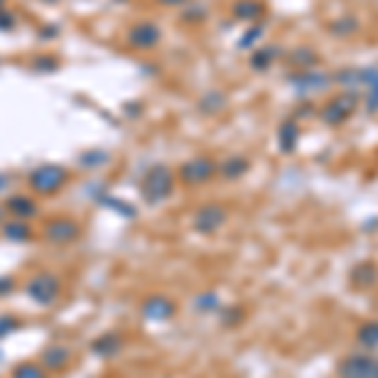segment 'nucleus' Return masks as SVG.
<instances>
[{
	"mask_svg": "<svg viewBox=\"0 0 378 378\" xmlns=\"http://www.w3.org/2000/svg\"><path fill=\"white\" fill-rule=\"evenodd\" d=\"M33 66H36V71H56L58 61L53 56H40V58H36V61H33Z\"/></svg>",
	"mask_w": 378,
	"mask_h": 378,
	"instance_id": "obj_33",
	"label": "nucleus"
},
{
	"mask_svg": "<svg viewBox=\"0 0 378 378\" xmlns=\"http://www.w3.org/2000/svg\"><path fill=\"white\" fill-rule=\"evenodd\" d=\"M68 182V169L61 167V164H40L31 172L28 184L36 195H56L58 189Z\"/></svg>",
	"mask_w": 378,
	"mask_h": 378,
	"instance_id": "obj_2",
	"label": "nucleus"
},
{
	"mask_svg": "<svg viewBox=\"0 0 378 378\" xmlns=\"http://www.w3.org/2000/svg\"><path fill=\"white\" fill-rule=\"evenodd\" d=\"M283 50H280V45H262V48H255L250 56V66L255 68V71H267V68L273 66L275 58L280 56Z\"/></svg>",
	"mask_w": 378,
	"mask_h": 378,
	"instance_id": "obj_19",
	"label": "nucleus"
},
{
	"mask_svg": "<svg viewBox=\"0 0 378 378\" xmlns=\"http://www.w3.org/2000/svg\"><path fill=\"white\" fill-rule=\"evenodd\" d=\"M290 61L295 63V68H298V71H308V68H313L318 63V53H315V50L308 48V45H303V48H295L293 50Z\"/></svg>",
	"mask_w": 378,
	"mask_h": 378,
	"instance_id": "obj_24",
	"label": "nucleus"
},
{
	"mask_svg": "<svg viewBox=\"0 0 378 378\" xmlns=\"http://www.w3.org/2000/svg\"><path fill=\"white\" fill-rule=\"evenodd\" d=\"M139 192H141V200L149 207L167 202L174 192V172L167 164H156V167L146 169V174L139 182Z\"/></svg>",
	"mask_w": 378,
	"mask_h": 378,
	"instance_id": "obj_1",
	"label": "nucleus"
},
{
	"mask_svg": "<svg viewBox=\"0 0 378 378\" xmlns=\"http://www.w3.org/2000/svg\"><path fill=\"white\" fill-rule=\"evenodd\" d=\"M16 290V280L11 275H0V298H6Z\"/></svg>",
	"mask_w": 378,
	"mask_h": 378,
	"instance_id": "obj_35",
	"label": "nucleus"
},
{
	"mask_svg": "<svg viewBox=\"0 0 378 378\" xmlns=\"http://www.w3.org/2000/svg\"><path fill=\"white\" fill-rule=\"evenodd\" d=\"M3 217H6V207H0V225H3Z\"/></svg>",
	"mask_w": 378,
	"mask_h": 378,
	"instance_id": "obj_38",
	"label": "nucleus"
},
{
	"mask_svg": "<svg viewBox=\"0 0 378 378\" xmlns=\"http://www.w3.org/2000/svg\"><path fill=\"white\" fill-rule=\"evenodd\" d=\"M215 174H217V164L210 156H195V159L184 161L179 167V179L187 187H200V184L210 182Z\"/></svg>",
	"mask_w": 378,
	"mask_h": 378,
	"instance_id": "obj_6",
	"label": "nucleus"
},
{
	"mask_svg": "<svg viewBox=\"0 0 378 378\" xmlns=\"http://www.w3.org/2000/svg\"><path fill=\"white\" fill-rule=\"evenodd\" d=\"M91 350H94V356L114 358L124 350V338L119 333H114V330H109V333L99 335V338L91 343Z\"/></svg>",
	"mask_w": 378,
	"mask_h": 378,
	"instance_id": "obj_13",
	"label": "nucleus"
},
{
	"mask_svg": "<svg viewBox=\"0 0 378 378\" xmlns=\"http://www.w3.org/2000/svg\"><path fill=\"white\" fill-rule=\"evenodd\" d=\"M192 308H195V313H205V315H212V313L222 310V298H220L215 290H205V293H200L195 301H192Z\"/></svg>",
	"mask_w": 378,
	"mask_h": 378,
	"instance_id": "obj_20",
	"label": "nucleus"
},
{
	"mask_svg": "<svg viewBox=\"0 0 378 378\" xmlns=\"http://www.w3.org/2000/svg\"><path fill=\"white\" fill-rule=\"evenodd\" d=\"M220 320H222L225 325H234L237 320H242V308H239V306L225 308L222 306V310H220Z\"/></svg>",
	"mask_w": 378,
	"mask_h": 378,
	"instance_id": "obj_30",
	"label": "nucleus"
},
{
	"mask_svg": "<svg viewBox=\"0 0 378 378\" xmlns=\"http://www.w3.org/2000/svg\"><path fill=\"white\" fill-rule=\"evenodd\" d=\"M227 222V212L222 205H202L192 217V230L200 234H215Z\"/></svg>",
	"mask_w": 378,
	"mask_h": 378,
	"instance_id": "obj_7",
	"label": "nucleus"
},
{
	"mask_svg": "<svg viewBox=\"0 0 378 378\" xmlns=\"http://www.w3.org/2000/svg\"><path fill=\"white\" fill-rule=\"evenodd\" d=\"M356 340H358V345H363L366 350L378 348V320L361 323L356 330Z\"/></svg>",
	"mask_w": 378,
	"mask_h": 378,
	"instance_id": "obj_22",
	"label": "nucleus"
},
{
	"mask_svg": "<svg viewBox=\"0 0 378 378\" xmlns=\"http://www.w3.org/2000/svg\"><path fill=\"white\" fill-rule=\"evenodd\" d=\"M6 212L11 215V217L16 220H33L36 215H38V205H36L33 197L28 195H13L11 200L6 202Z\"/></svg>",
	"mask_w": 378,
	"mask_h": 378,
	"instance_id": "obj_12",
	"label": "nucleus"
},
{
	"mask_svg": "<svg viewBox=\"0 0 378 378\" xmlns=\"http://www.w3.org/2000/svg\"><path fill=\"white\" fill-rule=\"evenodd\" d=\"M96 202H99L101 207H109L112 212H117V215H124V217H136V210H134L129 202H122L117 200V197L106 195V192H101V195H96Z\"/></svg>",
	"mask_w": 378,
	"mask_h": 378,
	"instance_id": "obj_23",
	"label": "nucleus"
},
{
	"mask_svg": "<svg viewBox=\"0 0 378 378\" xmlns=\"http://www.w3.org/2000/svg\"><path fill=\"white\" fill-rule=\"evenodd\" d=\"M26 295H28L36 306H43V308L53 306V303L58 301V295H61V280L53 273H48V270L36 273L33 278L26 283Z\"/></svg>",
	"mask_w": 378,
	"mask_h": 378,
	"instance_id": "obj_4",
	"label": "nucleus"
},
{
	"mask_svg": "<svg viewBox=\"0 0 378 378\" xmlns=\"http://www.w3.org/2000/svg\"><path fill=\"white\" fill-rule=\"evenodd\" d=\"M338 378H378V356L368 350H356L343 356V361L335 368Z\"/></svg>",
	"mask_w": 378,
	"mask_h": 378,
	"instance_id": "obj_3",
	"label": "nucleus"
},
{
	"mask_svg": "<svg viewBox=\"0 0 378 378\" xmlns=\"http://www.w3.org/2000/svg\"><path fill=\"white\" fill-rule=\"evenodd\" d=\"M366 106L371 114L378 112V68L373 71L371 81H368V86H366Z\"/></svg>",
	"mask_w": 378,
	"mask_h": 378,
	"instance_id": "obj_28",
	"label": "nucleus"
},
{
	"mask_svg": "<svg viewBox=\"0 0 378 378\" xmlns=\"http://www.w3.org/2000/svg\"><path fill=\"white\" fill-rule=\"evenodd\" d=\"M290 84H293V89L301 96L320 94V91H325L330 84H333V76L318 71V68H308V71L293 73V76H290Z\"/></svg>",
	"mask_w": 378,
	"mask_h": 378,
	"instance_id": "obj_8",
	"label": "nucleus"
},
{
	"mask_svg": "<svg viewBox=\"0 0 378 378\" xmlns=\"http://www.w3.org/2000/svg\"><path fill=\"white\" fill-rule=\"evenodd\" d=\"M356 106H358L356 91H340V94H335L333 99L320 109V122L328 124V126H340V124L353 117Z\"/></svg>",
	"mask_w": 378,
	"mask_h": 378,
	"instance_id": "obj_5",
	"label": "nucleus"
},
{
	"mask_svg": "<svg viewBox=\"0 0 378 378\" xmlns=\"http://www.w3.org/2000/svg\"><path fill=\"white\" fill-rule=\"evenodd\" d=\"M3 6H6V0H0V8H3Z\"/></svg>",
	"mask_w": 378,
	"mask_h": 378,
	"instance_id": "obj_40",
	"label": "nucleus"
},
{
	"mask_svg": "<svg viewBox=\"0 0 378 378\" xmlns=\"http://www.w3.org/2000/svg\"><path fill=\"white\" fill-rule=\"evenodd\" d=\"M205 6H197V11H184V18H205Z\"/></svg>",
	"mask_w": 378,
	"mask_h": 378,
	"instance_id": "obj_36",
	"label": "nucleus"
},
{
	"mask_svg": "<svg viewBox=\"0 0 378 378\" xmlns=\"http://www.w3.org/2000/svg\"><path fill=\"white\" fill-rule=\"evenodd\" d=\"M265 13V6H262L260 0H237L232 6V16L237 21H257V18Z\"/></svg>",
	"mask_w": 378,
	"mask_h": 378,
	"instance_id": "obj_21",
	"label": "nucleus"
},
{
	"mask_svg": "<svg viewBox=\"0 0 378 378\" xmlns=\"http://www.w3.org/2000/svg\"><path fill=\"white\" fill-rule=\"evenodd\" d=\"M109 161V154L106 151H101V149H89V151H84V154L78 156V164L84 169H101Z\"/></svg>",
	"mask_w": 378,
	"mask_h": 378,
	"instance_id": "obj_25",
	"label": "nucleus"
},
{
	"mask_svg": "<svg viewBox=\"0 0 378 378\" xmlns=\"http://www.w3.org/2000/svg\"><path fill=\"white\" fill-rule=\"evenodd\" d=\"M298 141H301V126L295 122H285L278 129V146L283 154H293L298 149Z\"/></svg>",
	"mask_w": 378,
	"mask_h": 378,
	"instance_id": "obj_17",
	"label": "nucleus"
},
{
	"mask_svg": "<svg viewBox=\"0 0 378 378\" xmlns=\"http://www.w3.org/2000/svg\"><path fill=\"white\" fill-rule=\"evenodd\" d=\"M3 187H6V177L0 174V192H3Z\"/></svg>",
	"mask_w": 378,
	"mask_h": 378,
	"instance_id": "obj_39",
	"label": "nucleus"
},
{
	"mask_svg": "<svg viewBox=\"0 0 378 378\" xmlns=\"http://www.w3.org/2000/svg\"><path fill=\"white\" fill-rule=\"evenodd\" d=\"M262 36H265V26H252V28H247L245 36L237 40V48L239 50H242V48H245V50L247 48H255V43L262 38Z\"/></svg>",
	"mask_w": 378,
	"mask_h": 378,
	"instance_id": "obj_27",
	"label": "nucleus"
},
{
	"mask_svg": "<svg viewBox=\"0 0 378 378\" xmlns=\"http://www.w3.org/2000/svg\"><path fill=\"white\" fill-rule=\"evenodd\" d=\"M81 234V225L71 217H56V220H48L43 227V237L53 245H68L73 239Z\"/></svg>",
	"mask_w": 378,
	"mask_h": 378,
	"instance_id": "obj_9",
	"label": "nucleus"
},
{
	"mask_svg": "<svg viewBox=\"0 0 378 378\" xmlns=\"http://www.w3.org/2000/svg\"><path fill=\"white\" fill-rule=\"evenodd\" d=\"M11 378H48V371L40 363H18Z\"/></svg>",
	"mask_w": 378,
	"mask_h": 378,
	"instance_id": "obj_26",
	"label": "nucleus"
},
{
	"mask_svg": "<svg viewBox=\"0 0 378 378\" xmlns=\"http://www.w3.org/2000/svg\"><path fill=\"white\" fill-rule=\"evenodd\" d=\"M43 3H56V0H43Z\"/></svg>",
	"mask_w": 378,
	"mask_h": 378,
	"instance_id": "obj_41",
	"label": "nucleus"
},
{
	"mask_svg": "<svg viewBox=\"0 0 378 378\" xmlns=\"http://www.w3.org/2000/svg\"><path fill=\"white\" fill-rule=\"evenodd\" d=\"M378 283V267L373 262H361L350 270V285L358 290H368Z\"/></svg>",
	"mask_w": 378,
	"mask_h": 378,
	"instance_id": "obj_15",
	"label": "nucleus"
},
{
	"mask_svg": "<svg viewBox=\"0 0 378 378\" xmlns=\"http://www.w3.org/2000/svg\"><path fill=\"white\" fill-rule=\"evenodd\" d=\"M247 169H250V161H247L245 156H239V154L227 156V159H225L222 164H217V172L222 174L225 179H239V177H245Z\"/></svg>",
	"mask_w": 378,
	"mask_h": 378,
	"instance_id": "obj_18",
	"label": "nucleus"
},
{
	"mask_svg": "<svg viewBox=\"0 0 378 378\" xmlns=\"http://www.w3.org/2000/svg\"><path fill=\"white\" fill-rule=\"evenodd\" d=\"M68 361H71V350L66 345H50L40 353V366L45 371H61L68 366Z\"/></svg>",
	"mask_w": 378,
	"mask_h": 378,
	"instance_id": "obj_14",
	"label": "nucleus"
},
{
	"mask_svg": "<svg viewBox=\"0 0 378 378\" xmlns=\"http://www.w3.org/2000/svg\"><path fill=\"white\" fill-rule=\"evenodd\" d=\"M161 40V28L156 23H136L126 33V43L136 50H149Z\"/></svg>",
	"mask_w": 378,
	"mask_h": 378,
	"instance_id": "obj_10",
	"label": "nucleus"
},
{
	"mask_svg": "<svg viewBox=\"0 0 378 378\" xmlns=\"http://www.w3.org/2000/svg\"><path fill=\"white\" fill-rule=\"evenodd\" d=\"M13 28H16V16L3 6L0 8V31H13Z\"/></svg>",
	"mask_w": 378,
	"mask_h": 378,
	"instance_id": "obj_34",
	"label": "nucleus"
},
{
	"mask_svg": "<svg viewBox=\"0 0 378 378\" xmlns=\"http://www.w3.org/2000/svg\"><path fill=\"white\" fill-rule=\"evenodd\" d=\"M358 28V21L356 18H345V21H335L333 26H330V31H333L335 36L340 33H353V31Z\"/></svg>",
	"mask_w": 378,
	"mask_h": 378,
	"instance_id": "obj_32",
	"label": "nucleus"
},
{
	"mask_svg": "<svg viewBox=\"0 0 378 378\" xmlns=\"http://www.w3.org/2000/svg\"><path fill=\"white\" fill-rule=\"evenodd\" d=\"M177 306L169 301L167 295H149L144 303H141V315L151 323H167L174 318Z\"/></svg>",
	"mask_w": 378,
	"mask_h": 378,
	"instance_id": "obj_11",
	"label": "nucleus"
},
{
	"mask_svg": "<svg viewBox=\"0 0 378 378\" xmlns=\"http://www.w3.org/2000/svg\"><path fill=\"white\" fill-rule=\"evenodd\" d=\"M222 104H225V99H222V94H217V91H212V94H207L205 99L200 101V106L205 109V112H220Z\"/></svg>",
	"mask_w": 378,
	"mask_h": 378,
	"instance_id": "obj_29",
	"label": "nucleus"
},
{
	"mask_svg": "<svg viewBox=\"0 0 378 378\" xmlns=\"http://www.w3.org/2000/svg\"><path fill=\"white\" fill-rule=\"evenodd\" d=\"M164 6H182V3H187V0H161Z\"/></svg>",
	"mask_w": 378,
	"mask_h": 378,
	"instance_id": "obj_37",
	"label": "nucleus"
},
{
	"mask_svg": "<svg viewBox=\"0 0 378 378\" xmlns=\"http://www.w3.org/2000/svg\"><path fill=\"white\" fill-rule=\"evenodd\" d=\"M18 328H21V320L16 315H0V338H6Z\"/></svg>",
	"mask_w": 378,
	"mask_h": 378,
	"instance_id": "obj_31",
	"label": "nucleus"
},
{
	"mask_svg": "<svg viewBox=\"0 0 378 378\" xmlns=\"http://www.w3.org/2000/svg\"><path fill=\"white\" fill-rule=\"evenodd\" d=\"M0 232H3V237H6L8 242H28V239L33 237L31 225L26 222V220H16V217L0 225Z\"/></svg>",
	"mask_w": 378,
	"mask_h": 378,
	"instance_id": "obj_16",
	"label": "nucleus"
}]
</instances>
